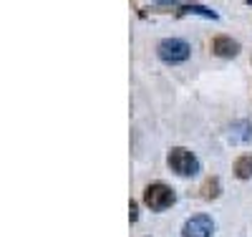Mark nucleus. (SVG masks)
<instances>
[{"label": "nucleus", "mask_w": 252, "mask_h": 237, "mask_svg": "<svg viewBox=\"0 0 252 237\" xmlns=\"http://www.w3.org/2000/svg\"><path fill=\"white\" fill-rule=\"evenodd\" d=\"M189 43L187 40H182V38H164L159 46H157V53H159V58L164 61V63H182V61H187L189 58Z\"/></svg>", "instance_id": "3"}, {"label": "nucleus", "mask_w": 252, "mask_h": 237, "mask_svg": "<svg viewBox=\"0 0 252 237\" xmlns=\"http://www.w3.org/2000/svg\"><path fill=\"white\" fill-rule=\"evenodd\" d=\"M166 164H169V169L177 171L179 177H192V174L199 171L197 157L189 152V149H184V146H174L169 152V157H166Z\"/></svg>", "instance_id": "2"}, {"label": "nucleus", "mask_w": 252, "mask_h": 237, "mask_svg": "<svg viewBox=\"0 0 252 237\" xmlns=\"http://www.w3.org/2000/svg\"><path fill=\"white\" fill-rule=\"evenodd\" d=\"M212 51H215L217 56H222V58H232V56L240 53V43L232 40L229 35H217V38L212 40Z\"/></svg>", "instance_id": "5"}, {"label": "nucleus", "mask_w": 252, "mask_h": 237, "mask_svg": "<svg viewBox=\"0 0 252 237\" xmlns=\"http://www.w3.org/2000/svg\"><path fill=\"white\" fill-rule=\"evenodd\" d=\"M177 202V195L172 187H166L164 182H154L144 189V204L149 207L152 212H164L169 209L172 204Z\"/></svg>", "instance_id": "1"}, {"label": "nucleus", "mask_w": 252, "mask_h": 237, "mask_svg": "<svg viewBox=\"0 0 252 237\" xmlns=\"http://www.w3.org/2000/svg\"><path fill=\"white\" fill-rule=\"evenodd\" d=\"M235 174L240 179H250L252 177V154H242L235 162Z\"/></svg>", "instance_id": "6"}, {"label": "nucleus", "mask_w": 252, "mask_h": 237, "mask_svg": "<svg viewBox=\"0 0 252 237\" xmlns=\"http://www.w3.org/2000/svg\"><path fill=\"white\" fill-rule=\"evenodd\" d=\"M212 232H215V222L207 214H194L182 227V237H212Z\"/></svg>", "instance_id": "4"}, {"label": "nucleus", "mask_w": 252, "mask_h": 237, "mask_svg": "<svg viewBox=\"0 0 252 237\" xmlns=\"http://www.w3.org/2000/svg\"><path fill=\"white\" fill-rule=\"evenodd\" d=\"M129 209H131V222H134V220H136V202H131Z\"/></svg>", "instance_id": "8"}, {"label": "nucleus", "mask_w": 252, "mask_h": 237, "mask_svg": "<svg viewBox=\"0 0 252 237\" xmlns=\"http://www.w3.org/2000/svg\"><path fill=\"white\" fill-rule=\"evenodd\" d=\"M217 195H220V182L217 179H207V184L202 187V197L204 200H212Z\"/></svg>", "instance_id": "7"}]
</instances>
